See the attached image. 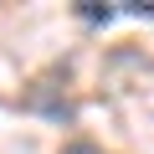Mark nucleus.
I'll use <instances>...</instances> for the list:
<instances>
[{"mask_svg": "<svg viewBox=\"0 0 154 154\" xmlns=\"http://www.w3.org/2000/svg\"><path fill=\"white\" fill-rule=\"evenodd\" d=\"M123 16H149V21H154V0H128Z\"/></svg>", "mask_w": 154, "mask_h": 154, "instance_id": "obj_4", "label": "nucleus"}, {"mask_svg": "<svg viewBox=\"0 0 154 154\" xmlns=\"http://www.w3.org/2000/svg\"><path fill=\"white\" fill-rule=\"evenodd\" d=\"M57 154H108V149H98V144H88V139H77V144H62Z\"/></svg>", "mask_w": 154, "mask_h": 154, "instance_id": "obj_3", "label": "nucleus"}, {"mask_svg": "<svg viewBox=\"0 0 154 154\" xmlns=\"http://www.w3.org/2000/svg\"><path fill=\"white\" fill-rule=\"evenodd\" d=\"M77 16H82V21H93V26H108V21L118 16V5H98V0H82V5H77Z\"/></svg>", "mask_w": 154, "mask_h": 154, "instance_id": "obj_2", "label": "nucleus"}, {"mask_svg": "<svg viewBox=\"0 0 154 154\" xmlns=\"http://www.w3.org/2000/svg\"><path fill=\"white\" fill-rule=\"evenodd\" d=\"M26 108L31 113H41V118H51V123H72L77 118V108L62 98V88H51V82H36L31 93H26Z\"/></svg>", "mask_w": 154, "mask_h": 154, "instance_id": "obj_1", "label": "nucleus"}]
</instances>
